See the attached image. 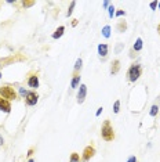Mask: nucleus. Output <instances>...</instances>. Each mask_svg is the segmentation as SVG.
I'll use <instances>...</instances> for the list:
<instances>
[{
	"instance_id": "obj_1",
	"label": "nucleus",
	"mask_w": 160,
	"mask_h": 162,
	"mask_svg": "<svg viewBox=\"0 0 160 162\" xmlns=\"http://www.w3.org/2000/svg\"><path fill=\"white\" fill-rule=\"evenodd\" d=\"M101 137L104 139L105 141H113L116 134H115V130L111 125V121L109 119H105L102 122V126H101Z\"/></svg>"
},
{
	"instance_id": "obj_2",
	"label": "nucleus",
	"mask_w": 160,
	"mask_h": 162,
	"mask_svg": "<svg viewBox=\"0 0 160 162\" xmlns=\"http://www.w3.org/2000/svg\"><path fill=\"white\" fill-rule=\"evenodd\" d=\"M141 73H142L141 64H131L129 71H127V79H129V82H135L139 79Z\"/></svg>"
},
{
	"instance_id": "obj_3",
	"label": "nucleus",
	"mask_w": 160,
	"mask_h": 162,
	"mask_svg": "<svg viewBox=\"0 0 160 162\" xmlns=\"http://www.w3.org/2000/svg\"><path fill=\"white\" fill-rule=\"evenodd\" d=\"M0 97L8 100V101H12V100L17 99V92H15L14 87L10 86V85L0 86Z\"/></svg>"
},
{
	"instance_id": "obj_4",
	"label": "nucleus",
	"mask_w": 160,
	"mask_h": 162,
	"mask_svg": "<svg viewBox=\"0 0 160 162\" xmlns=\"http://www.w3.org/2000/svg\"><path fill=\"white\" fill-rule=\"evenodd\" d=\"M26 83L31 89H37L39 87V72L37 71H32L26 76Z\"/></svg>"
},
{
	"instance_id": "obj_5",
	"label": "nucleus",
	"mask_w": 160,
	"mask_h": 162,
	"mask_svg": "<svg viewBox=\"0 0 160 162\" xmlns=\"http://www.w3.org/2000/svg\"><path fill=\"white\" fill-rule=\"evenodd\" d=\"M95 155V147L92 144L87 145V147L83 150V154H82V162H88L92 157Z\"/></svg>"
},
{
	"instance_id": "obj_6",
	"label": "nucleus",
	"mask_w": 160,
	"mask_h": 162,
	"mask_svg": "<svg viewBox=\"0 0 160 162\" xmlns=\"http://www.w3.org/2000/svg\"><path fill=\"white\" fill-rule=\"evenodd\" d=\"M37 101H39V94L36 92H28V94L25 96V104L28 107L36 105Z\"/></svg>"
},
{
	"instance_id": "obj_7",
	"label": "nucleus",
	"mask_w": 160,
	"mask_h": 162,
	"mask_svg": "<svg viewBox=\"0 0 160 162\" xmlns=\"http://www.w3.org/2000/svg\"><path fill=\"white\" fill-rule=\"evenodd\" d=\"M24 58L25 57H18V54H12V56L6 57V58H0V68L7 67L8 64L15 63V61H20V60H24Z\"/></svg>"
},
{
	"instance_id": "obj_8",
	"label": "nucleus",
	"mask_w": 160,
	"mask_h": 162,
	"mask_svg": "<svg viewBox=\"0 0 160 162\" xmlns=\"http://www.w3.org/2000/svg\"><path fill=\"white\" fill-rule=\"evenodd\" d=\"M87 96V86L84 83H80L79 86V92H78V104H83Z\"/></svg>"
},
{
	"instance_id": "obj_9",
	"label": "nucleus",
	"mask_w": 160,
	"mask_h": 162,
	"mask_svg": "<svg viewBox=\"0 0 160 162\" xmlns=\"http://www.w3.org/2000/svg\"><path fill=\"white\" fill-rule=\"evenodd\" d=\"M0 111L6 112V114H10L11 112V103L8 100L0 97Z\"/></svg>"
},
{
	"instance_id": "obj_10",
	"label": "nucleus",
	"mask_w": 160,
	"mask_h": 162,
	"mask_svg": "<svg viewBox=\"0 0 160 162\" xmlns=\"http://www.w3.org/2000/svg\"><path fill=\"white\" fill-rule=\"evenodd\" d=\"M98 54H100V57L102 60H105L108 56V44H105V43L98 44Z\"/></svg>"
},
{
	"instance_id": "obj_11",
	"label": "nucleus",
	"mask_w": 160,
	"mask_h": 162,
	"mask_svg": "<svg viewBox=\"0 0 160 162\" xmlns=\"http://www.w3.org/2000/svg\"><path fill=\"white\" fill-rule=\"evenodd\" d=\"M120 71V61L119 60H113L111 64V73L112 75H116Z\"/></svg>"
},
{
	"instance_id": "obj_12",
	"label": "nucleus",
	"mask_w": 160,
	"mask_h": 162,
	"mask_svg": "<svg viewBox=\"0 0 160 162\" xmlns=\"http://www.w3.org/2000/svg\"><path fill=\"white\" fill-rule=\"evenodd\" d=\"M80 73H73V76H72V80H70V87L72 89H76V87H79L80 86Z\"/></svg>"
},
{
	"instance_id": "obj_13",
	"label": "nucleus",
	"mask_w": 160,
	"mask_h": 162,
	"mask_svg": "<svg viewBox=\"0 0 160 162\" xmlns=\"http://www.w3.org/2000/svg\"><path fill=\"white\" fill-rule=\"evenodd\" d=\"M116 29L119 33H124V32L127 31V22L126 21H119L116 25Z\"/></svg>"
},
{
	"instance_id": "obj_14",
	"label": "nucleus",
	"mask_w": 160,
	"mask_h": 162,
	"mask_svg": "<svg viewBox=\"0 0 160 162\" xmlns=\"http://www.w3.org/2000/svg\"><path fill=\"white\" fill-rule=\"evenodd\" d=\"M64 31H65V27H62V25L58 27V28L55 29V32L53 33V39H59L64 35Z\"/></svg>"
},
{
	"instance_id": "obj_15",
	"label": "nucleus",
	"mask_w": 160,
	"mask_h": 162,
	"mask_svg": "<svg viewBox=\"0 0 160 162\" xmlns=\"http://www.w3.org/2000/svg\"><path fill=\"white\" fill-rule=\"evenodd\" d=\"M83 67V60L82 58H78L75 63V68H73V73H80V69Z\"/></svg>"
},
{
	"instance_id": "obj_16",
	"label": "nucleus",
	"mask_w": 160,
	"mask_h": 162,
	"mask_svg": "<svg viewBox=\"0 0 160 162\" xmlns=\"http://www.w3.org/2000/svg\"><path fill=\"white\" fill-rule=\"evenodd\" d=\"M142 46H144V43H142V39L138 38L135 40V43H134V46H133V50L134 51H141L142 50Z\"/></svg>"
},
{
	"instance_id": "obj_17",
	"label": "nucleus",
	"mask_w": 160,
	"mask_h": 162,
	"mask_svg": "<svg viewBox=\"0 0 160 162\" xmlns=\"http://www.w3.org/2000/svg\"><path fill=\"white\" fill-rule=\"evenodd\" d=\"M158 112H159V105L153 104L152 107H150V111H149L150 116H156V115H158Z\"/></svg>"
},
{
	"instance_id": "obj_18",
	"label": "nucleus",
	"mask_w": 160,
	"mask_h": 162,
	"mask_svg": "<svg viewBox=\"0 0 160 162\" xmlns=\"http://www.w3.org/2000/svg\"><path fill=\"white\" fill-rule=\"evenodd\" d=\"M69 162H80V155L78 153H72L69 158Z\"/></svg>"
},
{
	"instance_id": "obj_19",
	"label": "nucleus",
	"mask_w": 160,
	"mask_h": 162,
	"mask_svg": "<svg viewBox=\"0 0 160 162\" xmlns=\"http://www.w3.org/2000/svg\"><path fill=\"white\" fill-rule=\"evenodd\" d=\"M102 35H104V38H111V27L109 25L104 27V29H102Z\"/></svg>"
},
{
	"instance_id": "obj_20",
	"label": "nucleus",
	"mask_w": 160,
	"mask_h": 162,
	"mask_svg": "<svg viewBox=\"0 0 160 162\" xmlns=\"http://www.w3.org/2000/svg\"><path fill=\"white\" fill-rule=\"evenodd\" d=\"M119 111H120V100H116L113 104V112L115 114H119Z\"/></svg>"
},
{
	"instance_id": "obj_21",
	"label": "nucleus",
	"mask_w": 160,
	"mask_h": 162,
	"mask_svg": "<svg viewBox=\"0 0 160 162\" xmlns=\"http://www.w3.org/2000/svg\"><path fill=\"white\" fill-rule=\"evenodd\" d=\"M75 6H76V2H72V3H70V6H69L68 11H66V17H70V15H72V13H73V8H75Z\"/></svg>"
},
{
	"instance_id": "obj_22",
	"label": "nucleus",
	"mask_w": 160,
	"mask_h": 162,
	"mask_svg": "<svg viewBox=\"0 0 160 162\" xmlns=\"http://www.w3.org/2000/svg\"><path fill=\"white\" fill-rule=\"evenodd\" d=\"M35 4V2H26V0H24L22 2V6H24L25 8H28V7H32V6Z\"/></svg>"
},
{
	"instance_id": "obj_23",
	"label": "nucleus",
	"mask_w": 160,
	"mask_h": 162,
	"mask_svg": "<svg viewBox=\"0 0 160 162\" xmlns=\"http://www.w3.org/2000/svg\"><path fill=\"white\" fill-rule=\"evenodd\" d=\"M108 11H109V18H113V14H115V7H113V4L108 7Z\"/></svg>"
},
{
	"instance_id": "obj_24",
	"label": "nucleus",
	"mask_w": 160,
	"mask_h": 162,
	"mask_svg": "<svg viewBox=\"0 0 160 162\" xmlns=\"http://www.w3.org/2000/svg\"><path fill=\"white\" fill-rule=\"evenodd\" d=\"M33 153H35V148L32 147V148H29V150H28V154H26V157H28V158H31L32 155H33Z\"/></svg>"
},
{
	"instance_id": "obj_25",
	"label": "nucleus",
	"mask_w": 160,
	"mask_h": 162,
	"mask_svg": "<svg viewBox=\"0 0 160 162\" xmlns=\"http://www.w3.org/2000/svg\"><path fill=\"white\" fill-rule=\"evenodd\" d=\"M127 162H138V159H137L135 155H131V157L127 159Z\"/></svg>"
},
{
	"instance_id": "obj_26",
	"label": "nucleus",
	"mask_w": 160,
	"mask_h": 162,
	"mask_svg": "<svg viewBox=\"0 0 160 162\" xmlns=\"http://www.w3.org/2000/svg\"><path fill=\"white\" fill-rule=\"evenodd\" d=\"M156 7H158V0H155V2L150 3V8L152 10H156Z\"/></svg>"
},
{
	"instance_id": "obj_27",
	"label": "nucleus",
	"mask_w": 160,
	"mask_h": 162,
	"mask_svg": "<svg viewBox=\"0 0 160 162\" xmlns=\"http://www.w3.org/2000/svg\"><path fill=\"white\" fill-rule=\"evenodd\" d=\"M20 92H21V94H22V96H24V99H25V96H26V94H28V92H26V90H25V89H24V87H21V89H20Z\"/></svg>"
},
{
	"instance_id": "obj_28",
	"label": "nucleus",
	"mask_w": 160,
	"mask_h": 162,
	"mask_svg": "<svg viewBox=\"0 0 160 162\" xmlns=\"http://www.w3.org/2000/svg\"><path fill=\"white\" fill-rule=\"evenodd\" d=\"M102 111H104V108H102V107H100V108L97 109V112H95V116H100Z\"/></svg>"
},
{
	"instance_id": "obj_29",
	"label": "nucleus",
	"mask_w": 160,
	"mask_h": 162,
	"mask_svg": "<svg viewBox=\"0 0 160 162\" xmlns=\"http://www.w3.org/2000/svg\"><path fill=\"white\" fill-rule=\"evenodd\" d=\"M117 17H120V15H126V11H123V10H119V11L116 13Z\"/></svg>"
},
{
	"instance_id": "obj_30",
	"label": "nucleus",
	"mask_w": 160,
	"mask_h": 162,
	"mask_svg": "<svg viewBox=\"0 0 160 162\" xmlns=\"http://www.w3.org/2000/svg\"><path fill=\"white\" fill-rule=\"evenodd\" d=\"M2 145H4V137L0 134V147H2Z\"/></svg>"
},
{
	"instance_id": "obj_31",
	"label": "nucleus",
	"mask_w": 160,
	"mask_h": 162,
	"mask_svg": "<svg viewBox=\"0 0 160 162\" xmlns=\"http://www.w3.org/2000/svg\"><path fill=\"white\" fill-rule=\"evenodd\" d=\"M76 25H78V19H73V21H72V27H76Z\"/></svg>"
},
{
	"instance_id": "obj_32",
	"label": "nucleus",
	"mask_w": 160,
	"mask_h": 162,
	"mask_svg": "<svg viewBox=\"0 0 160 162\" xmlns=\"http://www.w3.org/2000/svg\"><path fill=\"white\" fill-rule=\"evenodd\" d=\"M109 6H111V4H109V2H104V7H105V8L109 7Z\"/></svg>"
},
{
	"instance_id": "obj_33",
	"label": "nucleus",
	"mask_w": 160,
	"mask_h": 162,
	"mask_svg": "<svg viewBox=\"0 0 160 162\" xmlns=\"http://www.w3.org/2000/svg\"><path fill=\"white\" fill-rule=\"evenodd\" d=\"M158 33H159V35H160V24H159V25H158Z\"/></svg>"
},
{
	"instance_id": "obj_34",
	"label": "nucleus",
	"mask_w": 160,
	"mask_h": 162,
	"mask_svg": "<svg viewBox=\"0 0 160 162\" xmlns=\"http://www.w3.org/2000/svg\"><path fill=\"white\" fill-rule=\"evenodd\" d=\"M28 162H35V159H32V158H29V159H28Z\"/></svg>"
},
{
	"instance_id": "obj_35",
	"label": "nucleus",
	"mask_w": 160,
	"mask_h": 162,
	"mask_svg": "<svg viewBox=\"0 0 160 162\" xmlns=\"http://www.w3.org/2000/svg\"><path fill=\"white\" fill-rule=\"evenodd\" d=\"M158 4H159V8H160V2H159V3H158Z\"/></svg>"
},
{
	"instance_id": "obj_36",
	"label": "nucleus",
	"mask_w": 160,
	"mask_h": 162,
	"mask_svg": "<svg viewBox=\"0 0 160 162\" xmlns=\"http://www.w3.org/2000/svg\"><path fill=\"white\" fill-rule=\"evenodd\" d=\"M0 78H2V72H0Z\"/></svg>"
}]
</instances>
